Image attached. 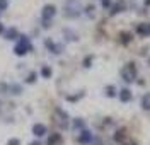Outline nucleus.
<instances>
[{
  "instance_id": "obj_30",
  "label": "nucleus",
  "mask_w": 150,
  "mask_h": 145,
  "mask_svg": "<svg viewBox=\"0 0 150 145\" xmlns=\"http://www.w3.org/2000/svg\"><path fill=\"white\" fill-rule=\"evenodd\" d=\"M143 4H145V5H147V7H149V5H150V0H145V2H143Z\"/></svg>"
},
{
  "instance_id": "obj_28",
  "label": "nucleus",
  "mask_w": 150,
  "mask_h": 145,
  "mask_svg": "<svg viewBox=\"0 0 150 145\" xmlns=\"http://www.w3.org/2000/svg\"><path fill=\"white\" fill-rule=\"evenodd\" d=\"M91 144H92V145H103V142H101V140H92Z\"/></svg>"
},
{
  "instance_id": "obj_6",
  "label": "nucleus",
  "mask_w": 150,
  "mask_h": 145,
  "mask_svg": "<svg viewBox=\"0 0 150 145\" xmlns=\"http://www.w3.org/2000/svg\"><path fill=\"white\" fill-rule=\"evenodd\" d=\"M92 142V133L89 130H82L80 135H79V144H91Z\"/></svg>"
},
{
  "instance_id": "obj_11",
  "label": "nucleus",
  "mask_w": 150,
  "mask_h": 145,
  "mask_svg": "<svg viewBox=\"0 0 150 145\" xmlns=\"http://www.w3.org/2000/svg\"><path fill=\"white\" fill-rule=\"evenodd\" d=\"M46 48L50 50V51H53V53H62V46L60 45H55L53 41H50V39H46Z\"/></svg>"
},
{
  "instance_id": "obj_23",
  "label": "nucleus",
  "mask_w": 150,
  "mask_h": 145,
  "mask_svg": "<svg viewBox=\"0 0 150 145\" xmlns=\"http://www.w3.org/2000/svg\"><path fill=\"white\" fill-rule=\"evenodd\" d=\"M36 80V72H33V74H29V77H28V84H33Z\"/></svg>"
},
{
  "instance_id": "obj_12",
  "label": "nucleus",
  "mask_w": 150,
  "mask_h": 145,
  "mask_svg": "<svg viewBox=\"0 0 150 145\" xmlns=\"http://www.w3.org/2000/svg\"><path fill=\"white\" fill-rule=\"evenodd\" d=\"M120 99H121L123 103L131 101V91L130 89H121V91H120Z\"/></svg>"
},
{
  "instance_id": "obj_27",
  "label": "nucleus",
  "mask_w": 150,
  "mask_h": 145,
  "mask_svg": "<svg viewBox=\"0 0 150 145\" xmlns=\"http://www.w3.org/2000/svg\"><path fill=\"white\" fill-rule=\"evenodd\" d=\"M92 10H94V7H92V5H89V7H87V14H89V16H92Z\"/></svg>"
},
{
  "instance_id": "obj_24",
  "label": "nucleus",
  "mask_w": 150,
  "mask_h": 145,
  "mask_svg": "<svg viewBox=\"0 0 150 145\" xmlns=\"http://www.w3.org/2000/svg\"><path fill=\"white\" fill-rule=\"evenodd\" d=\"M82 96H84V92H80L79 96H67V99H68V101H77V99H80Z\"/></svg>"
},
{
  "instance_id": "obj_26",
  "label": "nucleus",
  "mask_w": 150,
  "mask_h": 145,
  "mask_svg": "<svg viewBox=\"0 0 150 145\" xmlns=\"http://www.w3.org/2000/svg\"><path fill=\"white\" fill-rule=\"evenodd\" d=\"M7 145H21V142H19L17 138H10L9 144H7Z\"/></svg>"
},
{
  "instance_id": "obj_10",
  "label": "nucleus",
  "mask_w": 150,
  "mask_h": 145,
  "mask_svg": "<svg viewBox=\"0 0 150 145\" xmlns=\"http://www.w3.org/2000/svg\"><path fill=\"white\" fill-rule=\"evenodd\" d=\"M63 142V138L60 133H51V137L48 138V145H62Z\"/></svg>"
},
{
  "instance_id": "obj_15",
  "label": "nucleus",
  "mask_w": 150,
  "mask_h": 145,
  "mask_svg": "<svg viewBox=\"0 0 150 145\" xmlns=\"http://www.w3.org/2000/svg\"><path fill=\"white\" fill-rule=\"evenodd\" d=\"M120 38H121L123 45H128L131 39H133V36H131V33H121V34H120Z\"/></svg>"
},
{
  "instance_id": "obj_29",
  "label": "nucleus",
  "mask_w": 150,
  "mask_h": 145,
  "mask_svg": "<svg viewBox=\"0 0 150 145\" xmlns=\"http://www.w3.org/2000/svg\"><path fill=\"white\" fill-rule=\"evenodd\" d=\"M29 145H41V144H39V142H31Z\"/></svg>"
},
{
  "instance_id": "obj_16",
  "label": "nucleus",
  "mask_w": 150,
  "mask_h": 145,
  "mask_svg": "<svg viewBox=\"0 0 150 145\" xmlns=\"http://www.w3.org/2000/svg\"><path fill=\"white\" fill-rule=\"evenodd\" d=\"M5 38H7V39H16V38H17V29H16V28H10L9 31L5 33Z\"/></svg>"
},
{
  "instance_id": "obj_13",
  "label": "nucleus",
  "mask_w": 150,
  "mask_h": 145,
  "mask_svg": "<svg viewBox=\"0 0 150 145\" xmlns=\"http://www.w3.org/2000/svg\"><path fill=\"white\" fill-rule=\"evenodd\" d=\"M142 108H143L145 111H150V92L143 96V99H142Z\"/></svg>"
},
{
  "instance_id": "obj_17",
  "label": "nucleus",
  "mask_w": 150,
  "mask_h": 145,
  "mask_svg": "<svg viewBox=\"0 0 150 145\" xmlns=\"http://www.w3.org/2000/svg\"><path fill=\"white\" fill-rule=\"evenodd\" d=\"M41 75H43L45 79H50L51 77V68L50 67H43L41 68Z\"/></svg>"
},
{
  "instance_id": "obj_31",
  "label": "nucleus",
  "mask_w": 150,
  "mask_h": 145,
  "mask_svg": "<svg viewBox=\"0 0 150 145\" xmlns=\"http://www.w3.org/2000/svg\"><path fill=\"white\" fill-rule=\"evenodd\" d=\"M0 33H4V24H0Z\"/></svg>"
},
{
  "instance_id": "obj_9",
  "label": "nucleus",
  "mask_w": 150,
  "mask_h": 145,
  "mask_svg": "<svg viewBox=\"0 0 150 145\" xmlns=\"http://www.w3.org/2000/svg\"><path fill=\"white\" fill-rule=\"evenodd\" d=\"M33 133H34L36 137L46 135V126L43 125V123H36V125L33 126Z\"/></svg>"
},
{
  "instance_id": "obj_21",
  "label": "nucleus",
  "mask_w": 150,
  "mask_h": 145,
  "mask_svg": "<svg viewBox=\"0 0 150 145\" xmlns=\"http://www.w3.org/2000/svg\"><path fill=\"white\" fill-rule=\"evenodd\" d=\"M92 58H94V57H87V58L84 60V67H85V68L91 67V63H92Z\"/></svg>"
},
{
  "instance_id": "obj_8",
  "label": "nucleus",
  "mask_w": 150,
  "mask_h": 145,
  "mask_svg": "<svg viewBox=\"0 0 150 145\" xmlns=\"http://www.w3.org/2000/svg\"><path fill=\"white\" fill-rule=\"evenodd\" d=\"M121 10H125V0H118L114 5H111L109 14H111V16H116V14H118V12H121Z\"/></svg>"
},
{
  "instance_id": "obj_14",
  "label": "nucleus",
  "mask_w": 150,
  "mask_h": 145,
  "mask_svg": "<svg viewBox=\"0 0 150 145\" xmlns=\"http://www.w3.org/2000/svg\"><path fill=\"white\" fill-rule=\"evenodd\" d=\"M125 138H126V132H125V128L118 130V132L114 133V140H116V142H123Z\"/></svg>"
},
{
  "instance_id": "obj_25",
  "label": "nucleus",
  "mask_w": 150,
  "mask_h": 145,
  "mask_svg": "<svg viewBox=\"0 0 150 145\" xmlns=\"http://www.w3.org/2000/svg\"><path fill=\"white\" fill-rule=\"evenodd\" d=\"M7 5H9V2H7V0H0V10H5V9H7Z\"/></svg>"
},
{
  "instance_id": "obj_33",
  "label": "nucleus",
  "mask_w": 150,
  "mask_h": 145,
  "mask_svg": "<svg viewBox=\"0 0 150 145\" xmlns=\"http://www.w3.org/2000/svg\"><path fill=\"white\" fill-rule=\"evenodd\" d=\"M149 63H150V58H149Z\"/></svg>"
},
{
  "instance_id": "obj_20",
  "label": "nucleus",
  "mask_w": 150,
  "mask_h": 145,
  "mask_svg": "<svg viewBox=\"0 0 150 145\" xmlns=\"http://www.w3.org/2000/svg\"><path fill=\"white\" fill-rule=\"evenodd\" d=\"M74 128H84V121H82L80 118L74 120Z\"/></svg>"
},
{
  "instance_id": "obj_5",
  "label": "nucleus",
  "mask_w": 150,
  "mask_h": 145,
  "mask_svg": "<svg viewBox=\"0 0 150 145\" xmlns=\"http://www.w3.org/2000/svg\"><path fill=\"white\" fill-rule=\"evenodd\" d=\"M55 116H56V123L62 126V128H67V120H68V115H67L63 109L56 108L55 109Z\"/></svg>"
},
{
  "instance_id": "obj_19",
  "label": "nucleus",
  "mask_w": 150,
  "mask_h": 145,
  "mask_svg": "<svg viewBox=\"0 0 150 145\" xmlns=\"http://www.w3.org/2000/svg\"><path fill=\"white\" fill-rule=\"evenodd\" d=\"M9 91H12V94H21V86H17V84H12V86L9 87Z\"/></svg>"
},
{
  "instance_id": "obj_18",
  "label": "nucleus",
  "mask_w": 150,
  "mask_h": 145,
  "mask_svg": "<svg viewBox=\"0 0 150 145\" xmlns=\"http://www.w3.org/2000/svg\"><path fill=\"white\" fill-rule=\"evenodd\" d=\"M106 96L108 97H114L116 96V89H114L112 86H108L106 87Z\"/></svg>"
},
{
  "instance_id": "obj_7",
  "label": "nucleus",
  "mask_w": 150,
  "mask_h": 145,
  "mask_svg": "<svg viewBox=\"0 0 150 145\" xmlns=\"http://www.w3.org/2000/svg\"><path fill=\"white\" fill-rule=\"evenodd\" d=\"M137 34L140 36H150V22H143L137 26Z\"/></svg>"
},
{
  "instance_id": "obj_22",
  "label": "nucleus",
  "mask_w": 150,
  "mask_h": 145,
  "mask_svg": "<svg viewBox=\"0 0 150 145\" xmlns=\"http://www.w3.org/2000/svg\"><path fill=\"white\" fill-rule=\"evenodd\" d=\"M101 4H103V7L104 9H111V0H101Z\"/></svg>"
},
{
  "instance_id": "obj_1",
  "label": "nucleus",
  "mask_w": 150,
  "mask_h": 145,
  "mask_svg": "<svg viewBox=\"0 0 150 145\" xmlns=\"http://www.w3.org/2000/svg\"><path fill=\"white\" fill-rule=\"evenodd\" d=\"M82 14V5L79 0H67L65 4V16L67 17H79Z\"/></svg>"
},
{
  "instance_id": "obj_32",
  "label": "nucleus",
  "mask_w": 150,
  "mask_h": 145,
  "mask_svg": "<svg viewBox=\"0 0 150 145\" xmlns=\"http://www.w3.org/2000/svg\"><path fill=\"white\" fill-rule=\"evenodd\" d=\"M130 145H137V144H130Z\"/></svg>"
},
{
  "instance_id": "obj_2",
  "label": "nucleus",
  "mask_w": 150,
  "mask_h": 145,
  "mask_svg": "<svg viewBox=\"0 0 150 145\" xmlns=\"http://www.w3.org/2000/svg\"><path fill=\"white\" fill-rule=\"evenodd\" d=\"M121 77L125 82H133L135 79H137V67H135V63L133 62H130V63H126L125 65V68L121 70Z\"/></svg>"
},
{
  "instance_id": "obj_4",
  "label": "nucleus",
  "mask_w": 150,
  "mask_h": 145,
  "mask_svg": "<svg viewBox=\"0 0 150 145\" xmlns=\"http://www.w3.org/2000/svg\"><path fill=\"white\" fill-rule=\"evenodd\" d=\"M56 14V7L55 5H51V4H48L43 7V12H41V16H43V21L45 22H51V19L55 17Z\"/></svg>"
},
{
  "instance_id": "obj_3",
  "label": "nucleus",
  "mask_w": 150,
  "mask_h": 145,
  "mask_svg": "<svg viewBox=\"0 0 150 145\" xmlns=\"http://www.w3.org/2000/svg\"><path fill=\"white\" fill-rule=\"evenodd\" d=\"M31 43H29V39L26 38V36H21V39H19V43L16 45V48H14V53L17 55V57H24L28 51H31Z\"/></svg>"
}]
</instances>
